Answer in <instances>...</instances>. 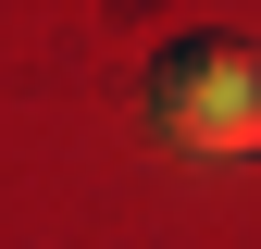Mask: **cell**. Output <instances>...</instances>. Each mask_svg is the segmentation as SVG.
I'll list each match as a JSON object with an SVG mask.
<instances>
[{
  "instance_id": "cell-1",
  "label": "cell",
  "mask_w": 261,
  "mask_h": 249,
  "mask_svg": "<svg viewBox=\"0 0 261 249\" xmlns=\"http://www.w3.org/2000/svg\"><path fill=\"white\" fill-rule=\"evenodd\" d=\"M149 112H162V137H187V150H249L261 137V50H237V38L174 50L149 75Z\"/></svg>"
}]
</instances>
